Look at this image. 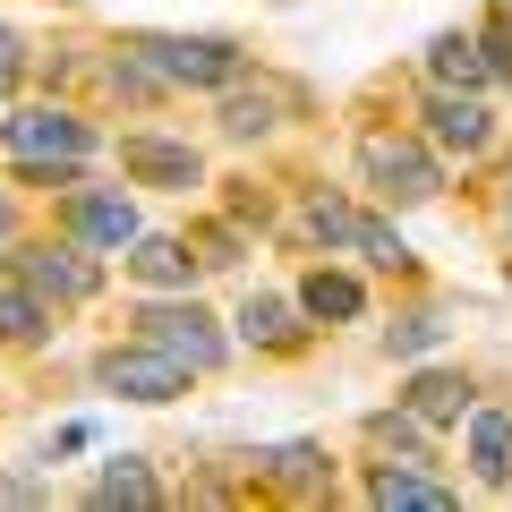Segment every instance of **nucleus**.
<instances>
[{
    "label": "nucleus",
    "instance_id": "nucleus-10",
    "mask_svg": "<svg viewBox=\"0 0 512 512\" xmlns=\"http://www.w3.org/2000/svg\"><path fill=\"white\" fill-rule=\"evenodd\" d=\"M120 171L128 180H154V188H197L205 163L188 146H163V137H120Z\"/></svg>",
    "mask_w": 512,
    "mask_h": 512
},
{
    "label": "nucleus",
    "instance_id": "nucleus-12",
    "mask_svg": "<svg viewBox=\"0 0 512 512\" xmlns=\"http://www.w3.org/2000/svg\"><path fill=\"white\" fill-rule=\"evenodd\" d=\"M239 342L299 350V308H291V299H274V291H248V299H239Z\"/></svg>",
    "mask_w": 512,
    "mask_h": 512
},
{
    "label": "nucleus",
    "instance_id": "nucleus-9",
    "mask_svg": "<svg viewBox=\"0 0 512 512\" xmlns=\"http://www.w3.org/2000/svg\"><path fill=\"white\" fill-rule=\"evenodd\" d=\"M367 504H384V512H444L453 487L427 478L419 461H376V470H367Z\"/></svg>",
    "mask_w": 512,
    "mask_h": 512
},
{
    "label": "nucleus",
    "instance_id": "nucleus-29",
    "mask_svg": "<svg viewBox=\"0 0 512 512\" xmlns=\"http://www.w3.org/2000/svg\"><path fill=\"white\" fill-rule=\"evenodd\" d=\"M504 9H512V0H504Z\"/></svg>",
    "mask_w": 512,
    "mask_h": 512
},
{
    "label": "nucleus",
    "instance_id": "nucleus-20",
    "mask_svg": "<svg viewBox=\"0 0 512 512\" xmlns=\"http://www.w3.org/2000/svg\"><path fill=\"white\" fill-rule=\"evenodd\" d=\"M359 231H367V214L350 197H325V188L308 197V239L316 248H359Z\"/></svg>",
    "mask_w": 512,
    "mask_h": 512
},
{
    "label": "nucleus",
    "instance_id": "nucleus-25",
    "mask_svg": "<svg viewBox=\"0 0 512 512\" xmlns=\"http://www.w3.org/2000/svg\"><path fill=\"white\" fill-rule=\"evenodd\" d=\"M43 495V478H0V504H35Z\"/></svg>",
    "mask_w": 512,
    "mask_h": 512
},
{
    "label": "nucleus",
    "instance_id": "nucleus-7",
    "mask_svg": "<svg viewBox=\"0 0 512 512\" xmlns=\"http://www.w3.org/2000/svg\"><path fill=\"white\" fill-rule=\"evenodd\" d=\"M427 137H436L444 154H487V137H495L487 94L478 86H436L427 94Z\"/></svg>",
    "mask_w": 512,
    "mask_h": 512
},
{
    "label": "nucleus",
    "instance_id": "nucleus-28",
    "mask_svg": "<svg viewBox=\"0 0 512 512\" xmlns=\"http://www.w3.org/2000/svg\"><path fill=\"white\" fill-rule=\"evenodd\" d=\"M504 222H512V197H504Z\"/></svg>",
    "mask_w": 512,
    "mask_h": 512
},
{
    "label": "nucleus",
    "instance_id": "nucleus-19",
    "mask_svg": "<svg viewBox=\"0 0 512 512\" xmlns=\"http://www.w3.org/2000/svg\"><path fill=\"white\" fill-rule=\"evenodd\" d=\"M43 333H52V308H43L26 282H0V342H9V350H35Z\"/></svg>",
    "mask_w": 512,
    "mask_h": 512
},
{
    "label": "nucleus",
    "instance_id": "nucleus-21",
    "mask_svg": "<svg viewBox=\"0 0 512 512\" xmlns=\"http://www.w3.org/2000/svg\"><path fill=\"white\" fill-rule=\"evenodd\" d=\"M94 504H163V487H154V470L137 453L103 461V478H94Z\"/></svg>",
    "mask_w": 512,
    "mask_h": 512
},
{
    "label": "nucleus",
    "instance_id": "nucleus-17",
    "mask_svg": "<svg viewBox=\"0 0 512 512\" xmlns=\"http://www.w3.org/2000/svg\"><path fill=\"white\" fill-rule=\"evenodd\" d=\"M128 274L146 282V291H188V274H197V256H188V239H137V256H128Z\"/></svg>",
    "mask_w": 512,
    "mask_h": 512
},
{
    "label": "nucleus",
    "instance_id": "nucleus-24",
    "mask_svg": "<svg viewBox=\"0 0 512 512\" xmlns=\"http://www.w3.org/2000/svg\"><path fill=\"white\" fill-rule=\"evenodd\" d=\"M359 256H367V265H393V274H402V265H410V248H402V231H384L376 214H367V231H359Z\"/></svg>",
    "mask_w": 512,
    "mask_h": 512
},
{
    "label": "nucleus",
    "instance_id": "nucleus-22",
    "mask_svg": "<svg viewBox=\"0 0 512 512\" xmlns=\"http://www.w3.org/2000/svg\"><path fill=\"white\" fill-rule=\"evenodd\" d=\"M367 436H376L384 444V453H410V461H427V419H419V410H384V419H367Z\"/></svg>",
    "mask_w": 512,
    "mask_h": 512
},
{
    "label": "nucleus",
    "instance_id": "nucleus-18",
    "mask_svg": "<svg viewBox=\"0 0 512 512\" xmlns=\"http://www.w3.org/2000/svg\"><path fill=\"white\" fill-rule=\"evenodd\" d=\"M402 402L419 410L427 427H444V419H461V410H470V376H453V367H427V376H410Z\"/></svg>",
    "mask_w": 512,
    "mask_h": 512
},
{
    "label": "nucleus",
    "instance_id": "nucleus-27",
    "mask_svg": "<svg viewBox=\"0 0 512 512\" xmlns=\"http://www.w3.org/2000/svg\"><path fill=\"white\" fill-rule=\"evenodd\" d=\"M9 231H18V214H9V197H0V239H9Z\"/></svg>",
    "mask_w": 512,
    "mask_h": 512
},
{
    "label": "nucleus",
    "instance_id": "nucleus-2",
    "mask_svg": "<svg viewBox=\"0 0 512 512\" xmlns=\"http://www.w3.org/2000/svg\"><path fill=\"white\" fill-rule=\"evenodd\" d=\"M128 52L163 86H239L248 77V52L231 35H128Z\"/></svg>",
    "mask_w": 512,
    "mask_h": 512
},
{
    "label": "nucleus",
    "instance_id": "nucleus-23",
    "mask_svg": "<svg viewBox=\"0 0 512 512\" xmlns=\"http://www.w3.org/2000/svg\"><path fill=\"white\" fill-rule=\"evenodd\" d=\"M444 342V316H402V325H384V350L393 359H427Z\"/></svg>",
    "mask_w": 512,
    "mask_h": 512
},
{
    "label": "nucleus",
    "instance_id": "nucleus-11",
    "mask_svg": "<svg viewBox=\"0 0 512 512\" xmlns=\"http://www.w3.org/2000/svg\"><path fill=\"white\" fill-rule=\"evenodd\" d=\"M470 470H478V487H495V495L512 487V410H478L470 419Z\"/></svg>",
    "mask_w": 512,
    "mask_h": 512
},
{
    "label": "nucleus",
    "instance_id": "nucleus-6",
    "mask_svg": "<svg viewBox=\"0 0 512 512\" xmlns=\"http://www.w3.org/2000/svg\"><path fill=\"white\" fill-rule=\"evenodd\" d=\"M9 274H18L35 299H52V308H77V299H94V291H103V265H94V256L77 248V239H60V248H52V239H35V248H18V256H9Z\"/></svg>",
    "mask_w": 512,
    "mask_h": 512
},
{
    "label": "nucleus",
    "instance_id": "nucleus-15",
    "mask_svg": "<svg viewBox=\"0 0 512 512\" xmlns=\"http://www.w3.org/2000/svg\"><path fill=\"white\" fill-rule=\"evenodd\" d=\"M282 103H291V86H274V77H256V86H239L231 103H222V137H239V146H248V137H265Z\"/></svg>",
    "mask_w": 512,
    "mask_h": 512
},
{
    "label": "nucleus",
    "instance_id": "nucleus-26",
    "mask_svg": "<svg viewBox=\"0 0 512 512\" xmlns=\"http://www.w3.org/2000/svg\"><path fill=\"white\" fill-rule=\"evenodd\" d=\"M9 69H18V35H0V94H9Z\"/></svg>",
    "mask_w": 512,
    "mask_h": 512
},
{
    "label": "nucleus",
    "instance_id": "nucleus-13",
    "mask_svg": "<svg viewBox=\"0 0 512 512\" xmlns=\"http://www.w3.org/2000/svg\"><path fill=\"white\" fill-rule=\"evenodd\" d=\"M256 470H265V487H282V495H325L333 487V461L316 453V444H274Z\"/></svg>",
    "mask_w": 512,
    "mask_h": 512
},
{
    "label": "nucleus",
    "instance_id": "nucleus-1",
    "mask_svg": "<svg viewBox=\"0 0 512 512\" xmlns=\"http://www.w3.org/2000/svg\"><path fill=\"white\" fill-rule=\"evenodd\" d=\"M0 154L26 171V180H52L69 188L77 171L94 163V128L60 103H26V111H0Z\"/></svg>",
    "mask_w": 512,
    "mask_h": 512
},
{
    "label": "nucleus",
    "instance_id": "nucleus-16",
    "mask_svg": "<svg viewBox=\"0 0 512 512\" xmlns=\"http://www.w3.org/2000/svg\"><path fill=\"white\" fill-rule=\"evenodd\" d=\"M299 308H308L316 325H350V316L367 308V291H359L350 274H333V265H316V274L299 282Z\"/></svg>",
    "mask_w": 512,
    "mask_h": 512
},
{
    "label": "nucleus",
    "instance_id": "nucleus-14",
    "mask_svg": "<svg viewBox=\"0 0 512 512\" xmlns=\"http://www.w3.org/2000/svg\"><path fill=\"white\" fill-rule=\"evenodd\" d=\"M427 77L436 86H495V60H487L478 35H436L427 43Z\"/></svg>",
    "mask_w": 512,
    "mask_h": 512
},
{
    "label": "nucleus",
    "instance_id": "nucleus-3",
    "mask_svg": "<svg viewBox=\"0 0 512 512\" xmlns=\"http://www.w3.org/2000/svg\"><path fill=\"white\" fill-rule=\"evenodd\" d=\"M359 171H367V188L393 197V205H427L444 188V163L419 146V137H393V128H367L359 137Z\"/></svg>",
    "mask_w": 512,
    "mask_h": 512
},
{
    "label": "nucleus",
    "instance_id": "nucleus-4",
    "mask_svg": "<svg viewBox=\"0 0 512 512\" xmlns=\"http://www.w3.org/2000/svg\"><path fill=\"white\" fill-rule=\"evenodd\" d=\"M94 384H103V393H120V402L163 410V402H180V393H188V367L171 359V350H154L146 333H137V342H111L103 359H94Z\"/></svg>",
    "mask_w": 512,
    "mask_h": 512
},
{
    "label": "nucleus",
    "instance_id": "nucleus-5",
    "mask_svg": "<svg viewBox=\"0 0 512 512\" xmlns=\"http://www.w3.org/2000/svg\"><path fill=\"white\" fill-rule=\"evenodd\" d=\"M137 333H146L154 350H171L188 376H205V367L231 359V333H222L197 299H154V308H137Z\"/></svg>",
    "mask_w": 512,
    "mask_h": 512
},
{
    "label": "nucleus",
    "instance_id": "nucleus-8",
    "mask_svg": "<svg viewBox=\"0 0 512 512\" xmlns=\"http://www.w3.org/2000/svg\"><path fill=\"white\" fill-rule=\"evenodd\" d=\"M60 222H69V239H86V248H103V256L137 248V205H128L120 188H77Z\"/></svg>",
    "mask_w": 512,
    "mask_h": 512
}]
</instances>
